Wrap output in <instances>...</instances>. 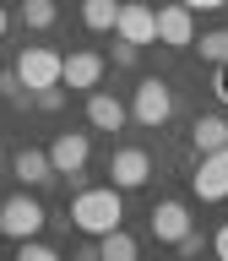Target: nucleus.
Listing matches in <instances>:
<instances>
[{
    "instance_id": "obj_24",
    "label": "nucleus",
    "mask_w": 228,
    "mask_h": 261,
    "mask_svg": "<svg viewBox=\"0 0 228 261\" xmlns=\"http://www.w3.org/2000/svg\"><path fill=\"white\" fill-rule=\"evenodd\" d=\"M185 6H190V11H223L228 0H185Z\"/></svg>"
},
{
    "instance_id": "obj_8",
    "label": "nucleus",
    "mask_w": 228,
    "mask_h": 261,
    "mask_svg": "<svg viewBox=\"0 0 228 261\" xmlns=\"http://www.w3.org/2000/svg\"><path fill=\"white\" fill-rule=\"evenodd\" d=\"M98 82H103V55L76 49V55H65V60H60V87H71V93H93Z\"/></svg>"
},
{
    "instance_id": "obj_12",
    "label": "nucleus",
    "mask_w": 228,
    "mask_h": 261,
    "mask_svg": "<svg viewBox=\"0 0 228 261\" xmlns=\"http://www.w3.org/2000/svg\"><path fill=\"white\" fill-rule=\"evenodd\" d=\"M125 120H130V109L114 93H98V87L87 93V125H93V130H120Z\"/></svg>"
},
{
    "instance_id": "obj_26",
    "label": "nucleus",
    "mask_w": 228,
    "mask_h": 261,
    "mask_svg": "<svg viewBox=\"0 0 228 261\" xmlns=\"http://www.w3.org/2000/svg\"><path fill=\"white\" fill-rule=\"evenodd\" d=\"M6 28H11V16H6V6H0V38H6Z\"/></svg>"
},
{
    "instance_id": "obj_17",
    "label": "nucleus",
    "mask_w": 228,
    "mask_h": 261,
    "mask_svg": "<svg viewBox=\"0 0 228 261\" xmlns=\"http://www.w3.org/2000/svg\"><path fill=\"white\" fill-rule=\"evenodd\" d=\"M54 0H22V28H33V33H49L54 28Z\"/></svg>"
},
{
    "instance_id": "obj_9",
    "label": "nucleus",
    "mask_w": 228,
    "mask_h": 261,
    "mask_svg": "<svg viewBox=\"0 0 228 261\" xmlns=\"http://www.w3.org/2000/svg\"><path fill=\"white\" fill-rule=\"evenodd\" d=\"M195 196L201 201H228V147L201 152V163H195Z\"/></svg>"
},
{
    "instance_id": "obj_1",
    "label": "nucleus",
    "mask_w": 228,
    "mask_h": 261,
    "mask_svg": "<svg viewBox=\"0 0 228 261\" xmlns=\"http://www.w3.org/2000/svg\"><path fill=\"white\" fill-rule=\"evenodd\" d=\"M120 218H125V201H120V185H81L76 201H71V223L81 228V234H109V228H120Z\"/></svg>"
},
{
    "instance_id": "obj_4",
    "label": "nucleus",
    "mask_w": 228,
    "mask_h": 261,
    "mask_svg": "<svg viewBox=\"0 0 228 261\" xmlns=\"http://www.w3.org/2000/svg\"><path fill=\"white\" fill-rule=\"evenodd\" d=\"M60 60H65V55H54V49H44V44H27L22 55H16L11 71L22 76L27 93H38V87H54V82H60Z\"/></svg>"
},
{
    "instance_id": "obj_16",
    "label": "nucleus",
    "mask_w": 228,
    "mask_h": 261,
    "mask_svg": "<svg viewBox=\"0 0 228 261\" xmlns=\"http://www.w3.org/2000/svg\"><path fill=\"white\" fill-rule=\"evenodd\" d=\"M114 16H120V0H81V22L93 33H109Z\"/></svg>"
},
{
    "instance_id": "obj_23",
    "label": "nucleus",
    "mask_w": 228,
    "mask_h": 261,
    "mask_svg": "<svg viewBox=\"0 0 228 261\" xmlns=\"http://www.w3.org/2000/svg\"><path fill=\"white\" fill-rule=\"evenodd\" d=\"M212 250H217V256H223V261H228V223H223V228H217V234H212Z\"/></svg>"
},
{
    "instance_id": "obj_10",
    "label": "nucleus",
    "mask_w": 228,
    "mask_h": 261,
    "mask_svg": "<svg viewBox=\"0 0 228 261\" xmlns=\"http://www.w3.org/2000/svg\"><path fill=\"white\" fill-rule=\"evenodd\" d=\"M109 174H114L120 191H141L147 179H152V158H147L141 147H120V152L109 158Z\"/></svg>"
},
{
    "instance_id": "obj_15",
    "label": "nucleus",
    "mask_w": 228,
    "mask_h": 261,
    "mask_svg": "<svg viewBox=\"0 0 228 261\" xmlns=\"http://www.w3.org/2000/svg\"><path fill=\"white\" fill-rule=\"evenodd\" d=\"M136 250H141V245L130 240L125 228H109V234H98V256H103V261H136Z\"/></svg>"
},
{
    "instance_id": "obj_3",
    "label": "nucleus",
    "mask_w": 228,
    "mask_h": 261,
    "mask_svg": "<svg viewBox=\"0 0 228 261\" xmlns=\"http://www.w3.org/2000/svg\"><path fill=\"white\" fill-rule=\"evenodd\" d=\"M168 114H174V93H168V82L147 76L141 87H136L130 120H136V125H147V130H158V125H168Z\"/></svg>"
},
{
    "instance_id": "obj_21",
    "label": "nucleus",
    "mask_w": 228,
    "mask_h": 261,
    "mask_svg": "<svg viewBox=\"0 0 228 261\" xmlns=\"http://www.w3.org/2000/svg\"><path fill=\"white\" fill-rule=\"evenodd\" d=\"M33 103H38V109H49V114L65 109V87H60V82H54V87H38V93H33Z\"/></svg>"
},
{
    "instance_id": "obj_6",
    "label": "nucleus",
    "mask_w": 228,
    "mask_h": 261,
    "mask_svg": "<svg viewBox=\"0 0 228 261\" xmlns=\"http://www.w3.org/2000/svg\"><path fill=\"white\" fill-rule=\"evenodd\" d=\"M114 33L130 38V44H158V6H147V0H120V16H114Z\"/></svg>"
},
{
    "instance_id": "obj_18",
    "label": "nucleus",
    "mask_w": 228,
    "mask_h": 261,
    "mask_svg": "<svg viewBox=\"0 0 228 261\" xmlns=\"http://www.w3.org/2000/svg\"><path fill=\"white\" fill-rule=\"evenodd\" d=\"M201 60H212V65H228V28H212V33H201Z\"/></svg>"
},
{
    "instance_id": "obj_13",
    "label": "nucleus",
    "mask_w": 228,
    "mask_h": 261,
    "mask_svg": "<svg viewBox=\"0 0 228 261\" xmlns=\"http://www.w3.org/2000/svg\"><path fill=\"white\" fill-rule=\"evenodd\" d=\"M11 174L27 185V191H38V185H49L54 179V163H49V152H38V147H22L11 158Z\"/></svg>"
},
{
    "instance_id": "obj_14",
    "label": "nucleus",
    "mask_w": 228,
    "mask_h": 261,
    "mask_svg": "<svg viewBox=\"0 0 228 261\" xmlns=\"http://www.w3.org/2000/svg\"><path fill=\"white\" fill-rule=\"evenodd\" d=\"M190 142H195V152H217V147H228V120H223V114H201L195 130H190Z\"/></svg>"
},
{
    "instance_id": "obj_19",
    "label": "nucleus",
    "mask_w": 228,
    "mask_h": 261,
    "mask_svg": "<svg viewBox=\"0 0 228 261\" xmlns=\"http://www.w3.org/2000/svg\"><path fill=\"white\" fill-rule=\"evenodd\" d=\"M60 250L49 240H38V234H27V240H16V261H54Z\"/></svg>"
},
{
    "instance_id": "obj_25",
    "label": "nucleus",
    "mask_w": 228,
    "mask_h": 261,
    "mask_svg": "<svg viewBox=\"0 0 228 261\" xmlns=\"http://www.w3.org/2000/svg\"><path fill=\"white\" fill-rule=\"evenodd\" d=\"M217 98L228 103V65H217Z\"/></svg>"
},
{
    "instance_id": "obj_7",
    "label": "nucleus",
    "mask_w": 228,
    "mask_h": 261,
    "mask_svg": "<svg viewBox=\"0 0 228 261\" xmlns=\"http://www.w3.org/2000/svg\"><path fill=\"white\" fill-rule=\"evenodd\" d=\"M158 44H168V49H190L195 44V11L185 0H163L158 6Z\"/></svg>"
},
{
    "instance_id": "obj_5",
    "label": "nucleus",
    "mask_w": 228,
    "mask_h": 261,
    "mask_svg": "<svg viewBox=\"0 0 228 261\" xmlns=\"http://www.w3.org/2000/svg\"><path fill=\"white\" fill-rule=\"evenodd\" d=\"M93 158V142H87V130H60L54 147H49V163H54V174H65L71 185L81 191V169Z\"/></svg>"
},
{
    "instance_id": "obj_27",
    "label": "nucleus",
    "mask_w": 228,
    "mask_h": 261,
    "mask_svg": "<svg viewBox=\"0 0 228 261\" xmlns=\"http://www.w3.org/2000/svg\"><path fill=\"white\" fill-rule=\"evenodd\" d=\"M0 158H6V152H0Z\"/></svg>"
},
{
    "instance_id": "obj_22",
    "label": "nucleus",
    "mask_w": 228,
    "mask_h": 261,
    "mask_svg": "<svg viewBox=\"0 0 228 261\" xmlns=\"http://www.w3.org/2000/svg\"><path fill=\"white\" fill-rule=\"evenodd\" d=\"M114 65H136V44H130V38L114 44Z\"/></svg>"
},
{
    "instance_id": "obj_2",
    "label": "nucleus",
    "mask_w": 228,
    "mask_h": 261,
    "mask_svg": "<svg viewBox=\"0 0 228 261\" xmlns=\"http://www.w3.org/2000/svg\"><path fill=\"white\" fill-rule=\"evenodd\" d=\"M44 223H49V212H44V201H38L27 185L0 201V234H6V240H27V234H38Z\"/></svg>"
},
{
    "instance_id": "obj_11",
    "label": "nucleus",
    "mask_w": 228,
    "mask_h": 261,
    "mask_svg": "<svg viewBox=\"0 0 228 261\" xmlns=\"http://www.w3.org/2000/svg\"><path fill=\"white\" fill-rule=\"evenodd\" d=\"M179 234H190V207H185V201H158V207H152V240L174 245Z\"/></svg>"
},
{
    "instance_id": "obj_20",
    "label": "nucleus",
    "mask_w": 228,
    "mask_h": 261,
    "mask_svg": "<svg viewBox=\"0 0 228 261\" xmlns=\"http://www.w3.org/2000/svg\"><path fill=\"white\" fill-rule=\"evenodd\" d=\"M0 98H6V103H16V109H27V87H22V76H16V71H0Z\"/></svg>"
}]
</instances>
